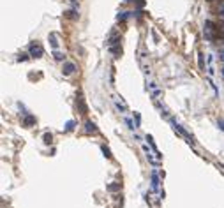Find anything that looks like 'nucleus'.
Here are the masks:
<instances>
[{
	"label": "nucleus",
	"instance_id": "obj_1",
	"mask_svg": "<svg viewBox=\"0 0 224 208\" xmlns=\"http://www.w3.org/2000/svg\"><path fill=\"white\" fill-rule=\"evenodd\" d=\"M42 53H44V50H42L41 44H32L30 46V57L39 58V57H42Z\"/></svg>",
	"mask_w": 224,
	"mask_h": 208
},
{
	"label": "nucleus",
	"instance_id": "obj_2",
	"mask_svg": "<svg viewBox=\"0 0 224 208\" xmlns=\"http://www.w3.org/2000/svg\"><path fill=\"white\" fill-rule=\"evenodd\" d=\"M62 71H64V74H73V73L76 71V65L73 64V62H65Z\"/></svg>",
	"mask_w": 224,
	"mask_h": 208
},
{
	"label": "nucleus",
	"instance_id": "obj_3",
	"mask_svg": "<svg viewBox=\"0 0 224 208\" xmlns=\"http://www.w3.org/2000/svg\"><path fill=\"white\" fill-rule=\"evenodd\" d=\"M152 187H154L155 190L159 189V178H157V171L155 170L152 171Z\"/></svg>",
	"mask_w": 224,
	"mask_h": 208
},
{
	"label": "nucleus",
	"instance_id": "obj_4",
	"mask_svg": "<svg viewBox=\"0 0 224 208\" xmlns=\"http://www.w3.org/2000/svg\"><path fill=\"white\" fill-rule=\"evenodd\" d=\"M87 132H97V127H95V124H92V122H87Z\"/></svg>",
	"mask_w": 224,
	"mask_h": 208
},
{
	"label": "nucleus",
	"instance_id": "obj_5",
	"mask_svg": "<svg viewBox=\"0 0 224 208\" xmlns=\"http://www.w3.org/2000/svg\"><path fill=\"white\" fill-rule=\"evenodd\" d=\"M132 14H134V13H120V14H118V19H120V21H124V19L131 18Z\"/></svg>",
	"mask_w": 224,
	"mask_h": 208
},
{
	"label": "nucleus",
	"instance_id": "obj_6",
	"mask_svg": "<svg viewBox=\"0 0 224 208\" xmlns=\"http://www.w3.org/2000/svg\"><path fill=\"white\" fill-rule=\"evenodd\" d=\"M50 41H51V46H53V48H58V41H56L55 34H51V36H50Z\"/></svg>",
	"mask_w": 224,
	"mask_h": 208
},
{
	"label": "nucleus",
	"instance_id": "obj_7",
	"mask_svg": "<svg viewBox=\"0 0 224 208\" xmlns=\"http://www.w3.org/2000/svg\"><path fill=\"white\" fill-rule=\"evenodd\" d=\"M55 58H56V60H64L65 55H64V53H60V51H55Z\"/></svg>",
	"mask_w": 224,
	"mask_h": 208
},
{
	"label": "nucleus",
	"instance_id": "obj_8",
	"mask_svg": "<svg viewBox=\"0 0 224 208\" xmlns=\"http://www.w3.org/2000/svg\"><path fill=\"white\" fill-rule=\"evenodd\" d=\"M44 143H46V145L51 143V134H44Z\"/></svg>",
	"mask_w": 224,
	"mask_h": 208
},
{
	"label": "nucleus",
	"instance_id": "obj_9",
	"mask_svg": "<svg viewBox=\"0 0 224 208\" xmlns=\"http://www.w3.org/2000/svg\"><path fill=\"white\" fill-rule=\"evenodd\" d=\"M198 62H200V69H203V65H205V64H203V55H201V53L198 55Z\"/></svg>",
	"mask_w": 224,
	"mask_h": 208
},
{
	"label": "nucleus",
	"instance_id": "obj_10",
	"mask_svg": "<svg viewBox=\"0 0 224 208\" xmlns=\"http://www.w3.org/2000/svg\"><path fill=\"white\" fill-rule=\"evenodd\" d=\"M102 152H104V155H106V157H108V159H111V152L108 150V148H106V147H102Z\"/></svg>",
	"mask_w": 224,
	"mask_h": 208
},
{
	"label": "nucleus",
	"instance_id": "obj_11",
	"mask_svg": "<svg viewBox=\"0 0 224 208\" xmlns=\"http://www.w3.org/2000/svg\"><path fill=\"white\" fill-rule=\"evenodd\" d=\"M73 127H74V122H67V124H65V129H67V131H73Z\"/></svg>",
	"mask_w": 224,
	"mask_h": 208
},
{
	"label": "nucleus",
	"instance_id": "obj_12",
	"mask_svg": "<svg viewBox=\"0 0 224 208\" xmlns=\"http://www.w3.org/2000/svg\"><path fill=\"white\" fill-rule=\"evenodd\" d=\"M217 125L221 127V131H223V132H224V120H223V118H219V122H217Z\"/></svg>",
	"mask_w": 224,
	"mask_h": 208
},
{
	"label": "nucleus",
	"instance_id": "obj_13",
	"mask_svg": "<svg viewBox=\"0 0 224 208\" xmlns=\"http://www.w3.org/2000/svg\"><path fill=\"white\" fill-rule=\"evenodd\" d=\"M27 58H28V55H27V53H21V55L18 57V60H19V62H23V60H27Z\"/></svg>",
	"mask_w": 224,
	"mask_h": 208
},
{
	"label": "nucleus",
	"instance_id": "obj_14",
	"mask_svg": "<svg viewBox=\"0 0 224 208\" xmlns=\"http://www.w3.org/2000/svg\"><path fill=\"white\" fill-rule=\"evenodd\" d=\"M108 189L111 190V192H115V190H118V189H120V185H110Z\"/></svg>",
	"mask_w": 224,
	"mask_h": 208
},
{
	"label": "nucleus",
	"instance_id": "obj_15",
	"mask_svg": "<svg viewBox=\"0 0 224 208\" xmlns=\"http://www.w3.org/2000/svg\"><path fill=\"white\" fill-rule=\"evenodd\" d=\"M32 122H34V118H32V116H27V118H25V124H27V125H28V124H32Z\"/></svg>",
	"mask_w": 224,
	"mask_h": 208
},
{
	"label": "nucleus",
	"instance_id": "obj_16",
	"mask_svg": "<svg viewBox=\"0 0 224 208\" xmlns=\"http://www.w3.org/2000/svg\"><path fill=\"white\" fill-rule=\"evenodd\" d=\"M219 58H221V60L224 62V51H219Z\"/></svg>",
	"mask_w": 224,
	"mask_h": 208
},
{
	"label": "nucleus",
	"instance_id": "obj_17",
	"mask_svg": "<svg viewBox=\"0 0 224 208\" xmlns=\"http://www.w3.org/2000/svg\"><path fill=\"white\" fill-rule=\"evenodd\" d=\"M221 74H223V78H224V67H223V69H221Z\"/></svg>",
	"mask_w": 224,
	"mask_h": 208
},
{
	"label": "nucleus",
	"instance_id": "obj_18",
	"mask_svg": "<svg viewBox=\"0 0 224 208\" xmlns=\"http://www.w3.org/2000/svg\"><path fill=\"white\" fill-rule=\"evenodd\" d=\"M71 2H73V4H76V2H78V0H71Z\"/></svg>",
	"mask_w": 224,
	"mask_h": 208
}]
</instances>
